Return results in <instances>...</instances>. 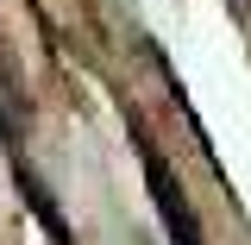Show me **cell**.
Masks as SVG:
<instances>
[{"label":"cell","instance_id":"obj_1","mask_svg":"<svg viewBox=\"0 0 251 245\" xmlns=\"http://www.w3.org/2000/svg\"><path fill=\"white\" fill-rule=\"evenodd\" d=\"M145 176H151V195H157V214H163V226H170V239L176 245H201V226H195V214H188V195L170 183V170H163L157 151H145Z\"/></svg>","mask_w":251,"mask_h":245}]
</instances>
